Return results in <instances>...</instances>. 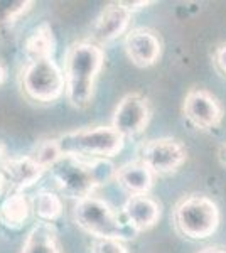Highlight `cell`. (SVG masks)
I'll list each match as a JSON object with an SVG mask.
<instances>
[{
	"instance_id": "6da1fadb",
	"label": "cell",
	"mask_w": 226,
	"mask_h": 253,
	"mask_svg": "<svg viewBox=\"0 0 226 253\" xmlns=\"http://www.w3.org/2000/svg\"><path fill=\"white\" fill-rule=\"evenodd\" d=\"M105 63V52L94 42H76L64 63L66 98L75 108H86L93 100L94 83Z\"/></svg>"
},
{
	"instance_id": "7a4b0ae2",
	"label": "cell",
	"mask_w": 226,
	"mask_h": 253,
	"mask_svg": "<svg viewBox=\"0 0 226 253\" xmlns=\"http://www.w3.org/2000/svg\"><path fill=\"white\" fill-rule=\"evenodd\" d=\"M49 170L61 193L80 201L103 184L113 172V166L105 161L86 162L76 156H63Z\"/></svg>"
},
{
	"instance_id": "3957f363",
	"label": "cell",
	"mask_w": 226,
	"mask_h": 253,
	"mask_svg": "<svg viewBox=\"0 0 226 253\" xmlns=\"http://www.w3.org/2000/svg\"><path fill=\"white\" fill-rule=\"evenodd\" d=\"M63 156L113 157L123 149V138L113 126H91L73 130L57 138Z\"/></svg>"
},
{
	"instance_id": "277c9868",
	"label": "cell",
	"mask_w": 226,
	"mask_h": 253,
	"mask_svg": "<svg viewBox=\"0 0 226 253\" xmlns=\"http://www.w3.org/2000/svg\"><path fill=\"white\" fill-rule=\"evenodd\" d=\"M75 221L81 230H85L94 238H132L130 230L120 221L113 208L103 199L94 198V196H88V198L76 201Z\"/></svg>"
},
{
	"instance_id": "5b68a950",
	"label": "cell",
	"mask_w": 226,
	"mask_h": 253,
	"mask_svg": "<svg viewBox=\"0 0 226 253\" xmlns=\"http://www.w3.org/2000/svg\"><path fill=\"white\" fill-rule=\"evenodd\" d=\"M178 230L187 238L204 240L220 226V210L216 203L206 196L194 194L182 199L174 211Z\"/></svg>"
},
{
	"instance_id": "8992f818",
	"label": "cell",
	"mask_w": 226,
	"mask_h": 253,
	"mask_svg": "<svg viewBox=\"0 0 226 253\" xmlns=\"http://www.w3.org/2000/svg\"><path fill=\"white\" fill-rule=\"evenodd\" d=\"M22 86L32 100L52 103L64 93V73L52 58L36 59L27 64L22 73Z\"/></svg>"
},
{
	"instance_id": "52a82bcc",
	"label": "cell",
	"mask_w": 226,
	"mask_h": 253,
	"mask_svg": "<svg viewBox=\"0 0 226 253\" xmlns=\"http://www.w3.org/2000/svg\"><path fill=\"white\" fill-rule=\"evenodd\" d=\"M187 150L176 138L162 137L149 140L142 149V164L149 167L152 174L176 172L186 162Z\"/></svg>"
},
{
	"instance_id": "ba28073f",
	"label": "cell",
	"mask_w": 226,
	"mask_h": 253,
	"mask_svg": "<svg viewBox=\"0 0 226 253\" xmlns=\"http://www.w3.org/2000/svg\"><path fill=\"white\" fill-rule=\"evenodd\" d=\"M150 120V107L147 98L138 93H129L118 101L113 112L112 126L120 135L135 137L145 130Z\"/></svg>"
},
{
	"instance_id": "9c48e42d",
	"label": "cell",
	"mask_w": 226,
	"mask_h": 253,
	"mask_svg": "<svg viewBox=\"0 0 226 253\" xmlns=\"http://www.w3.org/2000/svg\"><path fill=\"white\" fill-rule=\"evenodd\" d=\"M184 117L201 130L218 128L223 122V107L206 89H191L182 103Z\"/></svg>"
},
{
	"instance_id": "30bf717a",
	"label": "cell",
	"mask_w": 226,
	"mask_h": 253,
	"mask_svg": "<svg viewBox=\"0 0 226 253\" xmlns=\"http://www.w3.org/2000/svg\"><path fill=\"white\" fill-rule=\"evenodd\" d=\"M125 51L129 59L138 68L154 66L160 58L162 44L157 36L149 29H132L125 38Z\"/></svg>"
},
{
	"instance_id": "8fae6325",
	"label": "cell",
	"mask_w": 226,
	"mask_h": 253,
	"mask_svg": "<svg viewBox=\"0 0 226 253\" xmlns=\"http://www.w3.org/2000/svg\"><path fill=\"white\" fill-rule=\"evenodd\" d=\"M130 15L132 14L125 7H122L118 2H113L108 7H105L93 26L94 41L100 44H106L110 41L117 39L118 36L125 32L127 26H129Z\"/></svg>"
},
{
	"instance_id": "7c38bea8",
	"label": "cell",
	"mask_w": 226,
	"mask_h": 253,
	"mask_svg": "<svg viewBox=\"0 0 226 253\" xmlns=\"http://www.w3.org/2000/svg\"><path fill=\"white\" fill-rule=\"evenodd\" d=\"M123 214L134 231H145L159 221L160 206L145 194L130 196L123 206Z\"/></svg>"
},
{
	"instance_id": "4fadbf2b",
	"label": "cell",
	"mask_w": 226,
	"mask_h": 253,
	"mask_svg": "<svg viewBox=\"0 0 226 253\" xmlns=\"http://www.w3.org/2000/svg\"><path fill=\"white\" fill-rule=\"evenodd\" d=\"M44 169L31 156L10 159L2 166V174L7 182H10L15 189L31 187L43 175Z\"/></svg>"
},
{
	"instance_id": "5bb4252c",
	"label": "cell",
	"mask_w": 226,
	"mask_h": 253,
	"mask_svg": "<svg viewBox=\"0 0 226 253\" xmlns=\"http://www.w3.org/2000/svg\"><path fill=\"white\" fill-rule=\"evenodd\" d=\"M115 177H117L118 184L132 196H142L149 193L152 184H154V174L142 162H129V164L118 167Z\"/></svg>"
},
{
	"instance_id": "9a60e30c",
	"label": "cell",
	"mask_w": 226,
	"mask_h": 253,
	"mask_svg": "<svg viewBox=\"0 0 226 253\" xmlns=\"http://www.w3.org/2000/svg\"><path fill=\"white\" fill-rule=\"evenodd\" d=\"M20 253H61L54 228L49 223H41L34 226L27 233Z\"/></svg>"
},
{
	"instance_id": "2e32d148",
	"label": "cell",
	"mask_w": 226,
	"mask_h": 253,
	"mask_svg": "<svg viewBox=\"0 0 226 253\" xmlns=\"http://www.w3.org/2000/svg\"><path fill=\"white\" fill-rule=\"evenodd\" d=\"M54 36L49 24H41L26 41V52L31 61L52 58L54 52Z\"/></svg>"
},
{
	"instance_id": "e0dca14e",
	"label": "cell",
	"mask_w": 226,
	"mask_h": 253,
	"mask_svg": "<svg viewBox=\"0 0 226 253\" xmlns=\"http://www.w3.org/2000/svg\"><path fill=\"white\" fill-rule=\"evenodd\" d=\"M0 218L7 226L19 228L29 218V201L22 193L10 194L0 206Z\"/></svg>"
},
{
	"instance_id": "ac0fdd59",
	"label": "cell",
	"mask_w": 226,
	"mask_h": 253,
	"mask_svg": "<svg viewBox=\"0 0 226 253\" xmlns=\"http://www.w3.org/2000/svg\"><path fill=\"white\" fill-rule=\"evenodd\" d=\"M34 211L43 221L51 223L63 213V201L59 196L51 193V191H43L34 201Z\"/></svg>"
},
{
	"instance_id": "d6986e66",
	"label": "cell",
	"mask_w": 226,
	"mask_h": 253,
	"mask_svg": "<svg viewBox=\"0 0 226 253\" xmlns=\"http://www.w3.org/2000/svg\"><path fill=\"white\" fill-rule=\"evenodd\" d=\"M31 157L34 159V161L38 162L44 170H47V169H51V167L54 166L61 157H63V152H61L57 140L52 138V140L41 142V144L38 145V149H36V152L32 154Z\"/></svg>"
},
{
	"instance_id": "ffe728a7",
	"label": "cell",
	"mask_w": 226,
	"mask_h": 253,
	"mask_svg": "<svg viewBox=\"0 0 226 253\" xmlns=\"http://www.w3.org/2000/svg\"><path fill=\"white\" fill-rule=\"evenodd\" d=\"M32 5V0H0V27L17 20Z\"/></svg>"
},
{
	"instance_id": "44dd1931",
	"label": "cell",
	"mask_w": 226,
	"mask_h": 253,
	"mask_svg": "<svg viewBox=\"0 0 226 253\" xmlns=\"http://www.w3.org/2000/svg\"><path fill=\"white\" fill-rule=\"evenodd\" d=\"M91 253H129L122 240L115 238H94Z\"/></svg>"
},
{
	"instance_id": "7402d4cb",
	"label": "cell",
	"mask_w": 226,
	"mask_h": 253,
	"mask_svg": "<svg viewBox=\"0 0 226 253\" xmlns=\"http://www.w3.org/2000/svg\"><path fill=\"white\" fill-rule=\"evenodd\" d=\"M215 61H216V66L220 68V71L226 75V44H225V46H221V47L216 49Z\"/></svg>"
},
{
	"instance_id": "603a6c76",
	"label": "cell",
	"mask_w": 226,
	"mask_h": 253,
	"mask_svg": "<svg viewBox=\"0 0 226 253\" xmlns=\"http://www.w3.org/2000/svg\"><path fill=\"white\" fill-rule=\"evenodd\" d=\"M120 3L122 7H125L127 10L132 14V12H135V10H140V9H143V7H147V5H150V2H143V0H140V2H125V0H120Z\"/></svg>"
},
{
	"instance_id": "cb8c5ba5",
	"label": "cell",
	"mask_w": 226,
	"mask_h": 253,
	"mask_svg": "<svg viewBox=\"0 0 226 253\" xmlns=\"http://www.w3.org/2000/svg\"><path fill=\"white\" fill-rule=\"evenodd\" d=\"M198 253H226L225 250H221V248H213V247H209V248H204V250H201Z\"/></svg>"
},
{
	"instance_id": "d4e9b609",
	"label": "cell",
	"mask_w": 226,
	"mask_h": 253,
	"mask_svg": "<svg viewBox=\"0 0 226 253\" xmlns=\"http://www.w3.org/2000/svg\"><path fill=\"white\" fill-rule=\"evenodd\" d=\"M5 81V69H3V66L0 64V84Z\"/></svg>"
},
{
	"instance_id": "484cf974",
	"label": "cell",
	"mask_w": 226,
	"mask_h": 253,
	"mask_svg": "<svg viewBox=\"0 0 226 253\" xmlns=\"http://www.w3.org/2000/svg\"><path fill=\"white\" fill-rule=\"evenodd\" d=\"M5 177H3V174L0 172V194H2V191H3V186H5Z\"/></svg>"
},
{
	"instance_id": "4316f807",
	"label": "cell",
	"mask_w": 226,
	"mask_h": 253,
	"mask_svg": "<svg viewBox=\"0 0 226 253\" xmlns=\"http://www.w3.org/2000/svg\"><path fill=\"white\" fill-rule=\"evenodd\" d=\"M225 157H226V150H225Z\"/></svg>"
}]
</instances>
